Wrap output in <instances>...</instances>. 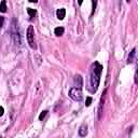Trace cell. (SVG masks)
I'll return each instance as SVG.
<instances>
[{"label": "cell", "instance_id": "obj_12", "mask_svg": "<svg viewBox=\"0 0 138 138\" xmlns=\"http://www.w3.org/2000/svg\"><path fill=\"white\" fill-rule=\"evenodd\" d=\"M27 12H28V14H29V16H30V17H34L35 15H36V10L35 9H31V8H28V9H27Z\"/></svg>", "mask_w": 138, "mask_h": 138}, {"label": "cell", "instance_id": "obj_2", "mask_svg": "<svg viewBox=\"0 0 138 138\" xmlns=\"http://www.w3.org/2000/svg\"><path fill=\"white\" fill-rule=\"evenodd\" d=\"M11 32H12V38H13V41L16 45H20L21 44V36H20V30H18V27L16 25V21H13L12 24V29H11Z\"/></svg>", "mask_w": 138, "mask_h": 138}, {"label": "cell", "instance_id": "obj_6", "mask_svg": "<svg viewBox=\"0 0 138 138\" xmlns=\"http://www.w3.org/2000/svg\"><path fill=\"white\" fill-rule=\"evenodd\" d=\"M65 15H66V10L63 9V8H62V9H58L57 11H56V16H57L58 20H61V21L64 20Z\"/></svg>", "mask_w": 138, "mask_h": 138}, {"label": "cell", "instance_id": "obj_13", "mask_svg": "<svg viewBox=\"0 0 138 138\" xmlns=\"http://www.w3.org/2000/svg\"><path fill=\"white\" fill-rule=\"evenodd\" d=\"M47 113H48V111H47V110H44V111H42L41 113H40V115H39V120H43V119L45 118V115H47Z\"/></svg>", "mask_w": 138, "mask_h": 138}, {"label": "cell", "instance_id": "obj_4", "mask_svg": "<svg viewBox=\"0 0 138 138\" xmlns=\"http://www.w3.org/2000/svg\"><path fill=\"white\" fill-rule=\"evenodd\" d=\"M27 40H28V43L30 45V48L32 49H36V43H35V29H34V26H28L27 28Z\"/></svg>", "mask_w": 138, "mask_h": 138}, {"label": "cell", "instance_id": "obj_1", "mask_svg": "<svg viewBox=\"0 0 138 138\" xmlns=\"http://www.w3.org/2000/svg\"><path fill=\"white\" fill-rule=\"evenodd\" d=\"M101 71H102V66L99 63L95 62V63L92 65V67H91V78H90L91 86H92L91 91L92 92H96L97 88H98Z\"/></svg>", "mask_w": 138, "mask_h": 138}, {"label": "cell", "instance_id": "obj_10", "mask_svg": "<svg viewBox=\"0 0 138 138\" xmlns=\"http://www.w3.org/2000/svg\"><path fill=\"white\" fill-rule=\"evenodd\" d=\"M0 12L2 13L7 12V2H5V0H2L1 3H0Z\"/></svg>", "mask_w": 138, "mask_h": 138}, {"label": "cell", "instance_id": "obj_18", "mask_svg": "<svg viewBox=\"0 0 138 138\" xmlns=\"http://www.w3.org/2000/svg\"><path fill=\"white\" fill-rule=\"evenodd\" d=\"M29 2H31V3H37L38 0H29Z\"/></svg>", "mask_w": 138, "mask_h": 138}, {"label": "cell", "instance_id": "obj_17", "mask_svg": "<svg viewBox=\"0 0 138 138\" xmlns=\"http://www.w3.org/2000/svg\"><path fill=\"white\" fill-rule=\"evenodd\" d=\"M3 112H4L3 107H1V106H0V117H2V115H3Z\"/></svg>", "mask_w": 138, "mask_h": 138}, {"label": "cell", "instance_id": "obj_20", "mask_svg": "<svg viewBox=\"0 0 138 138\" xmlns=\"http://www.w3.org/2000/svg\"><path fill=\"white\" fill-rule=\"evenodd\" d=\"M126 1H127V2H129V1H131V0H126Z\"/></svg>", "mask_w": 138, "mask_h": 138}, {"label": "cell", "instance_id": "obj_8", "mask_svg": "<svg viewBox=\"0 0 138 138\" xmlns=\"http://www.w3.org/2000/svg\"><path fill=\"white\" fill-rule=\"evenodd\" d=\"M105 96V93L102 94ZM104 96L101 97V100H100V104H99V109H98V118L101 119L102 118V105H104Z\"/></svg>", "mask_w": 138, "mask_h": 138}, {"label": "cell", "instance_id": "obj_3", "mask_svg": "<svg viewBox=\"0 0 138 138\" xmlns=\"http://www.w3.org/2000/svg\"><path fill=\"white\" fill-rule=\"evenodd\" d=\"M68 94H69L70 98H72L75 101H81L82 100V91H81V88H75V86L71 88L69 90Z\"/></svg>", "mask_w": 138, "mask_h": 138}, {"label": "cell", "instance_id": "obj_19", "mask_svg": "<svg viewBox=\"0 0 138 138\" xmlns=\"http://www.w3.org/2000/svg\"><path fill=\"white\" fill-rule=\"evenodd\" d=\"M82 2H83V0H79V1H78V3H79V5H81V4H82Z\"/></svg>", "mask_w": 138, "mask_h": 138}, {"label": "cell", "instance_id": "obj_7", "mask_svg": "<svg viewBox=\"0 0 138 138\" xmlns=\"http://www.w3.org/2000/svg\"><path fill=\"white\" fill-rule=\"evenodd\" d=\"M86 134H88V126L86 125H82L79 129V135L80 136H86Z\"/></svg>", "mask_w": 138, "mask_h": 138}, {"label": "cell", "instance_id": "obj_15", "mask_svg": "<svg viewBox=\"0 0 138 138\" xmlns=\"http://www.w3.org/2000/svg\"><path fill=\"white\" fill-rule=\"evenodd\" d=\"M4 24V17L3 16H0V27H2Z\"/></svg>", "mask_w": 138, "mask_h": 138}, {"label": "cell", "instance_id": "obj_14", "mask_svg": "<svg viewBox=\"0 0 138 138\" xmlns=\"http://www.w3.org/2000/svg\"><path fill=\"white\" fill-rule=\"evenodd\" d=\"M91 104H92V97H88L86 101H85V106L88 107V106H91Z\"/></svg>", "mask_w": 138, "mask_h": 138}, {"label": "cell", "instance_id": "obj_5", "mask_svg": "<svg viewBox=\"0 0 138 138\" xmlns=\"http://www.w3.org/2000/svg\"><path fill=\"white\" fill-rule=\"evenodd\" d=\"M75 86L79 88H82V78H81L80 75H75Z\"/></svg>", "mask_w": 138, "mask_h": 138}, {"label": "cell", "instance_id": "obj_11", "mask_svg": "<svg viewBox=\"0 0 138 138\" xmlns=\"http://www.w3.org/2000/svg\"><path fill=\"white\" fill-rule=\"evenodd\" d=\"M135 52H136V49H133V51H132L131 54L128 55V61H127V63H128V64H131V63H133V62H134Z\"/></svg>", "mask_w": 138, "mask_h": 138}, {"label": "cell", "instance_id": "obj_16", "mask_svg": "<svg viewBox=\"0 0 138 138\" xmlns=\"http://www.w3.org/2000/svg\"><path fill=\"white\" fill-rule=\"evenodd\" d=\"M95 9H96V0H93V12H92V14H94Z\"/></svg>", "mask_w": 138, "mask_h": 138}, {"label": "cell", "instance_id": "obj_9", "mask_svg": "<svg viewBox=\"0 0 138 138\" xmlns=\"http://www.w3.org/2000/svg\"><path fill=\"white\" fill-rule=\"evenodd\" d=\"M64 31H65V29H64V27H56L55 28V30H54V32H55V35L56 36H62V35L64 34Z\"/></svg>", "mask_w": 138, "mask_h": 138}]
</instances>
